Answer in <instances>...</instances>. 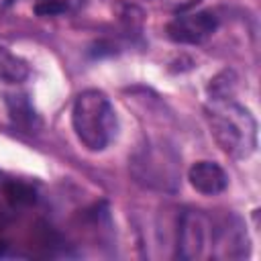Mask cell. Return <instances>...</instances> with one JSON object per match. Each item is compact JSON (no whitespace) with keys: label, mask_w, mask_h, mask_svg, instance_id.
Masks as SVG:
<instances>
[{"label":"cell","mask_w":261,"mask_h":261,"mask_svg":"<svg viewBox=\"0 0 261 261\" xmlns=\"http://www.w3.org/2000/svg\"><path fill=\"white\" fill-rule=\"evenodd\" d=\"M88 0H35V14L37 16H67L80 12Z\"/></svg>","instance_id":"obj_8"},{"label":"cell","mask_w":261,"mask_h":261,"mask_svg":"<svg viewBox=\"0 0 261 261\" xmlns=\"http://www.w3.org/2000/svg\"><path fill=\"white\" fill-rule=\"evenodd\" d=\"M206 120L214 141L226 155L243 159L257 149V122L253 114L228 94H212L206 104Z\"/></svg>","instance_id":"obj_1"},{"label":"cell","mask_w":261,"mask_h":261,"mask_svg":"<svg viewBox=\"0 0 261 261\" xmlns=\"http://www.w3.org/2000/svg\"><path fill=\"white\" fill-rule=\"evenodd\" d=\"M214 247V218L202 210H186L177 228V255L181 259H210Z\"/></svg>","instance_id":"obj_3"},{"label":"cell","mask_w":261,"mask_h":261,"mask_svg":"<svg viewBox=\"0 0 261 261\" xmlns=\"http://www.w3.org/2000/svg\"><path fill=\"white\" fill-rule=\"evenodd\" d=\"M71 124L80 143L90 151L106 149L118 130L116 112L100 90H84L71 108Z\"/></svg>","instance_id":"obj_2"},{"label":"cell","mask_w":261,"mask_h":261,"mask_svg":"<svg viewBox=\"0 0 261 261\" xmlns=\"http://www.w3.org/2000/svg\"><path fill=\"white\" fill-rule=\"evenodd\" d=\"M6 104H8L10 118L18 128H22V130H35L37 128V124H39L37 112L33 110V106H31V102H29V98L24 94L8 96Z\"/></svg>","instance_id":"obj_7"},{"label":"cell","mask_w":261,"mask_h":261,"mask_svg":"<svg viewBox=\"0 0 261 261\" xmlns=\"http://www.w3.org/2000/svg\"><path fill=\"white\" fill-rule=\"evenodd\" d=\"M16 0H0V10H4V8H8V6H12Z\"/></svg>","instance_id":"obj_9"},{"label":"cell","mask_w":261,"mask_h":261,"mask_svg":"<svg viewBox=\"0 0 261 261\" xmlns=\"http://www.w3.org/2000/svg\"><path fill=\"white\" fill-rule=\"evenodd\" d=\"M31 67L29 63L14 55L12 51H8L6 47L0 45V82L4 84H20L29 77Z\"/></svg>","instance_id":"obj_6"},{"label":"cell","mask_w":261,"mask_h":261,"mask_svg":"<svg viewBox=\"0 0 261 261\" xmlns=\"http://www.w3.org/2000/svg\"><path fill=\"white\" fill-rule=\"evenodd\" d=\"M188 179L192 188L204 196H216L226 190L228 186V175L226 171L214 163V161H198L190 167Z\"/></svg>","instance_id":"obj_5"},{"label":"cell","mask_w":261,"mask_h":261,"mask_svg":"<svg viewBox=\"0 0 261 261\" xmlns=\"http://www.w3.org/2000/svg\"><path fill=\"white\" fill-rule=\"evenodd\" d=\"M218 27V18L210 10H198V12H186L177 14L167 24V37L173 43L181 45H200L204 43Z\"/></svg>","instance_id":"obj_4"}]
</instances>
